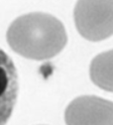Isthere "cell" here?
<instances>
[{"label": "cell", "mask_w": 113, "mask_h": 125, "mask_svg": "<svg viewBox=\"0 0 113 125\" xmlns=\"http://www.w3.org/2000/svg\"><path fill=\"white\" fill-rule=\"evenodd\" d=\"M7 42L17 54L44 61L64 48L68 36L62 23L46 13H29L13 21L7 31Z\"/></svg>", "instance_id": "6da1fadb"}, {"label": "cell", "mask_w": 113, "mask_h": 125, "mask_svg": "<svg viewBox=\"0 0 113 125\" xmlns=\"http://www.w3.org/2000/svg\"><path fill=\"white\" fill-rule=\"evenodd\" d=\"M73 17L78 33L88 41L113 35V0H78Z\"/></svg>", "instance_id": "7a4b0ae2"}, {"label": "cell", "mask_w": 113, "mask_h": 125, "mask_svg": "<svg viewBox=\"0 0 113 125\" xmlns=\"http://www.w3.org/2000/svg\"><path fill=\"white\" fill-rule=\"evenodd\" d=\"M67 125H113V102L97 96L73 99L64 113Z\"/></svg>", "instance_id": "3957f363"}, {"label": "cell", "mask_w": 113, "mask_h": 125, "mask_svg": "<svg viewBox=\"0 0 113 125\" xmlns=\"http://www.w3.org/2000/svg\"><path fill=\"white\" fill-rule=\"evenodd\" d=\"M18 73L13 61L0 49V125L10 118L18 96Z\"/></svg>", "instance_id": "277c9868"}, {"label": "cell", "mask_w": 113, "mask_h": 125, "mask_svg": "<svg viewBox=\"0 0 113 125\" xmlns=\"http://www.w3.org/2000/svg\"><path fill=\"white\" fill-rule=\"evenodd\" d=\"M89 73L95 85L113 92V50L96 56L90 64Z\"/></svg>", "instance_id": "5b68a950"}]
</instances>
